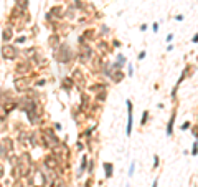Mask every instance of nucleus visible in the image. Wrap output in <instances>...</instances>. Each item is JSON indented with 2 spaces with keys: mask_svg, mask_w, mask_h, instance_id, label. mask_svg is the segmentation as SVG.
Instances as JSON below:
<instances>
[{
  "mask_svg": "<svg viewBox=\"0 0 198 187\" xmlns=\"http://www.w3.org/2000/svg\"><path fill=\"white\" fill-rule=\"evenodd\" d=\"M53 56H55L56 62L61 63V65H68V63H71L73 60L78 58V55H74L73 48L66 42H61V45H59L58 48H55V50H53Z\"/></svg>",
  "mask_w": 198,
  "mask_h": 187,
  "instance_id": "1",
  "label": "nucleus"
},
{
  "mask_svg": "<svg viewBox=\"0 0 198 187\" xmlns=\"http://www.w3.org/2000/svg\"><path fill=\"white\" fill-rule=\"evenodd\" d=\"M33 73V62L30 58H22L15 65V76H30Z\"/></svg>",
  "mask_w": 198,
  "mask_h": 187,
  "instance_id": "2",
  "label": "nucleus"
},
{
  "mask_svg": "<svg viewBox=\"0 0 198 187\" xmlns=\"http://www.w3.org/2000/svg\"><path fill=\"white\" fill-rule=\"evenodd\" d=\"M0 55L5 62H13L20 56V50L17 48V45L13 43H3L2 45V50H0Z\"/></svg>",
  "mask_w": 198,
  "mask_h": 187,
  "instance_id": "3",
  "label": "nucleus"
},
{
  "mask_svg": "<svg viewBox=\"0 0 198 187\" xmlns=\"http://www.w3.org/2000/svg\"><path fill=\"white\" fill-rule=\"evenodd\" d=\"M41 161H43V166H45V169L50 170V172H56V170H58V169L63 166V162L59 161L53 152H48Z\"/></svg>",
  "mask_w": 198,
  "mask_h": 187,
  "instance_id": "4",
  "label": "nucleus"
},
{
  "mask_svg": "<svg viewBox=\"0 0 198 187\" xmlns=\"http://www.w3.org/2000/svg\"><path fill=\"white\" fill-rule=\"evenodd\" d=\"M92 58H94V50L91 48L89 43L86 45H79V51H78V60L81 62L83 65L86 63H91Z\"/></svg>",
  "mask_w": 198,
  "mask_h": 187,
  "instance_id": "5",
  "label": "nucleus"
},
{
  "mask_svg": "<svg viewBox=\"0 0 198 187\" xmlns=\"http://www.w3.org/2000/svg\"><path fill=\"white\" fill-rule=\"evenodd\" d=\"M31 81H33L31 76H15L13 86L18 93H27L31 88Z\"/></svg>",
  "mask_w": 198,
  "mask_h": 187,
  "instance_id": "6",
  "label": "nucleus"
},
{
  "mask_svg": "<svg viewBox=\"0 0 198 187\" xmlns=\"http://www.w3.org/2000/svg\"><path fill=\"white\" fill-rule=\"evenodd\" d=\"M71 80L74 81V86L79 89V91H84V88H86V76H84V73L81 68H74V70L71 71Z\"/></svg>",
  "mask_w": 198,
  "mask_h": 187,
  "instance_id": "7",
  "label": "nucleus"
},
{
  "mask_svg": "<svg viewBox=\"0 0 198 187\" xmlns=\"http://www.w3.org/2000/svg\"><path fill=\"white\" fill-rule=\"evenodd\" d=\"M0 146H2L3 151L7 152V156L13 154V151H15V143H13V139H12L10 136H3L2 139H0Z\"/></svg>",
  "mask_w": 198,
  "mask_h": 187,
  "instance_id": "8",
  "label": "nucleus"
},
{
  "mask_svg": "<svg viewBox=\"0 0 198 187\" xmlns=\"http://www.w3.org/2000/svg\"><path fill=\"white\" fill-rule=\"evenodd\" d=\"M177 109H178V103H173V109L170 113V119L167 123V136H173V126H175V121H177Z\"/></svg>",
  "mask_w": 198,
  "mask_h": 187,
  "instance_id": "9",
  "label": "nucleus"
},
{
  "mask_svg": "<svg viewBox=\"0 0 198 187\" xmlns=\"http://www.w3.org/2000/svg\"><path fill=\"white\" fill-rule=\"evenodd\" d=\"M126 104H127V126H126V136H131V133H132V101L131 99H127L126 101Z\"/></svg>",
  "mask_w": 198,
  "mask_h": 187,
  "instance_id": "10",
  "label": "nucleus"
},
{
  "mask_svg": "<svg viewBox=\"0 0 198 187\" xmlns=\"http://www.w3.org/2000/svg\"><path fill=\"white\" fill-rule=\"evenodd\" d=\"M98 50H99L101 56H106L109 53H112V45L109 42H106V40H99L98 42Z\"/></svg>",
  "mask_w": 198,
  "mask_h": 187,
  "instance_id": "11",
  "label": "nucleus"
},
{
  "mask_svg": "<svg viewBox=\"0 0 198 187\" xmlns=\"http://www.w3.org/2000/svg\"><path fill=\"white\" fill-rule=\"evenodd\" d=\"M48 15L51 17V20H56V22H59V20H63V18H64V10H63V7L55 5L53 9L48 12Z\"/></svg>",
  "mask_w": 198,
  "mask_h": 187,
  "instance_id": "12",
  "label": "nucleus"
},
{
  "mask_svg": "<svg viewBox=\"0 0 198 187\" xmlns=\"http://www.w3.org/2000/svg\"><path fill=\"white\" fill-rule=\"evenodd\" d=\"M83 38L86 43H91V42H96V38H98V32H96V28H84L83 32Z\"/></svg>",
  "mask_w": 198,
  "mask_h": 187,
  "instance_id": "13",
  "label": "nucleus"
},
{
  "mask_svg": "<svg viewBox=\"0 0 198 187\" xmlns=\"http://www.w3.org/2000/svg\"><path fill=\"white\" fill-rule=\"evenodd\" d=\"M13 40V27L12 25H5L2 30V42L3 43H10Z\"/></svg>",
  "mask_w": 198,
  "mask_h": 187,
  "instance_id": "14",
  "label": "nucleus"
},
{
  "mask_svg": "<svg viewBox=\"0 0 198 187\" xmlns=\"http://www.w3.org/2000/svg\"><path fill=\"white\" fill-rule=\"evenodd\" d=\"M88 164H89V157H88V154H83V157H81V164H79L78 174H76V179H81V177L84 176V172L88 170Z\"/></svg>",
  "mask_w": 198,
  "mask_h": 187,
  "instance_id": "15",
  "label": "nucleus"
},
{
  "mask_svg": "<svg viewBox=\"0 0 198 187\" xmlns=\"http://www.w3.org/2000/svg\"><path fill=\"white\" fill-rule=\"evenodd\" d=\"M124 78H126V73H124L122 70H114L111 73V76H109V80L112 81V83L119 84L121 81H124Z\"/></svg>",
  "mask_w": 198,
  "mask_h": 187,
  "instance_id": "16",
  "label": "nucleus"
},
{
  "mask_svg": "<svg viewBox=\"0 0 198 187\" xmlns=\"http://www.w3.org/2000/svg\"><path fill=\"white\" fill-rule=\"evenodd\" d=\"M59 88L64 89L66 93H70L73 88H74V81L71 80V76H66V78L61 80V83H59Z\"/></svg>",
  "mask_w": 198,
  "mask_h": 187,
  "instance_id": "17",
  "label": "nucleus"
},
{
  "mask_svg": "<svg viewBox=\"0 0 198 187\" xmlns=\"http://www.w3.org/2000/svg\"><path fill=\"white\" fill-rule=\"evenodd\" d=\"M28 144L31 146V148H38L40 146V133H28Z\"/></svg>",
  "mask_w": 198,
  "mask_h": 187,
  "instance_id": "18",
  "label": "nucleus"
},
{
  "mask_svg": "<svg viewBox=\"0 0 198 187\" xmlns=\"http://www.w3.org/2000/svg\"><path fill=\"white\" fill-rule=\"evenodd\" d=\"M48 45H50L51 48H58L59 45H61V36H59V33H53L50 36V38H48Z\"/></svg>",
  "mask_w": 198,
  "mask_h": 187,
  "instance_id": "19",
  "label": "nucleus"
},
{
  "mask_svg": "<svg viewBox=\"0 0 198 187\" xmlns=\"http://www.w3.org/2000/svg\"><path fill=\"white\" fill-rule=\"evenodd\" d=\"M103 169H104V177L106 179H111L114 176V166L111 162H103Z\"/></svg>",
  "mask_w": 198,
  "mask_h": 187,
  "instance_id": "20",
  "label": "nucleus"
},
{
  "mask_svg": "<svg viewBox=\"0 0 198 187\" xmlns=\"http://www.w3.org/2000/svg\"><path fill=\"white\" fill-rule=\"evenodd\" d=\"M48 187H66V182L63 181V177L55 176L53 179H51V182L48 184Z\"/></svg>",
  "mask_w": 198,
  "mask_h": 187,
  "instance_id": "21",
  "label": "nucleus"
},
{
  "mask_svg": "<svg viewBox=\"0 0 198 187\" xmlns=\"http://www.w3.org/2000/svg\"><path fill=\"white\" fill-rule=\"evenodd\" d=\"M89 89H91V91H94V95H96V93H101V91H107V84L106 83H99V81H98V83L91 84Z\"/></svg>",
  "mask_w": 198,
  "mask_h": 187,
  "instance_id": "22",
  "label": "nucleus"
},
{
  "mask_svg": "<svg viewBox=\"0 0 198 187\" xmlns=\"http://www.w3.org/2000/svg\"><path fill=\"white\" fill-rule=\"evenodd\" d=\"M195 65H192V63H187V66L183 68V73H185V76H187V78H192L193 76V73H195Z\"/></svg>",
  "mask_w": 198,
  "mask_h": 187,
  "instance_id": "23",
  "label": "nucleus"
},
{
  "mask_svg": "<svg viewBox=\"0 0 198 187\" xmlns=\"http://www.w3.org/2000/svg\"><path fill=\"white\" fill-rule=\"evenodd\" d=\"M15 7H18L20 10L27 12L28 10V0H15Z\"/></svg>",
  "mask_w": 198,
  "mask_h": 187,
  "instance_id": "24",
  "label": "nucleus"
},
{
  "mask_svg": "<svg viewBox=\"0 0 198 187\" xmlns=\"http://www.w3.org/2000/svg\"><path fill=\"white\" fill-rule=\"evenodd\" d=\"M94 99L98 101V103H104V101L107 99V91H101V93H96V96H94Z\"/></svg>",
  "mask_w": 198,
  "mask_h": 187,
  "instance_id": "25",
  "label": "nucleus"
},
{
  "mask_svg": "<svg viewBox=\"0 0 198 187\" xmlns=\"http://www.w3.org/2000/svg\"><path fill=\"white\" fill-rule=\"evenodd\" d=\"M149 116H150V113H149L147 109H145L144 114H142V121H140V126H145V124L149 123Z\"/></svg>",
  "mask_w": 198,
  "mask_h": 187,
  "instance_id": "26",
  "label": "nucleus"
},
{
  "mask_svg": "<svg viewBox=\"0 0 198 187\" xmlns=\"http://www.w3.org/2000/svg\"><path fill=\"white\" fill-rule=\"evenodd\" d=\"M12 187H28L25 181H22V179H17V181H13V184Z\"/></svg>",
  "mask_w": 198,
  "mask_h": 187,
  "instance_id": "27",
  "label": "nucleus"
},
{
  "mask_svg": "<svg viewBox=\"0 0 198 187\" xmlns=\"http://www.w3.org/2000/svg\"><path fill=\"white\" fill-rule=\"evenodd\" d=\"M190 133L193 134V137H195V139H198V123L192 124V128H190Z\"/></svg>",
  "mask_w": 198,
  "mask_h": 187,
  "instance_id": "28",
  "label": "nucleus"
},
{
  "mask_svg": "<svg viewBox=\"0 0 198 187\" xmlns=\"http://www.w3.org/2000/svg\"><path fill=\"white\" fill-rule=\"evenodd\" d=\"M45 84H46V80H45V78H38V80H36L35 83H33V86L41 88V86H45Z\"/></svg>",
  "mask_w": 198,
  "mask_h": 187,
  "instance_id": "29",
  "label": "nucleus"
},
{
  "mask_svg": "<svg viewBox=\"0 0 198 187\" xmlns=\"http://www.w3.org/2000/svg\"><path fill=\"white\" fill-rule=\"evenodd\" d=\"M7 116H9V113L5 111V108L0 104V121H5L7 119Z\"/></svg>",
  "mask_w": 198,
  "mask_h": 187,
  "instance_id": "30",
  "label": "nucleus"
},
{
  "mask_svg": "<svg viewBox=\"0 0 198 187\" xmlns=\"http://www.w3.org/2000/svg\"><path fill=\"white\" fill-rule=\"evenodd\" d=\"M94 166H96V162L92 159H89V164H88V174L89 176H92V172H94Z\"/></svg>",
  "mask_w": 198,
  "mask_h": 187,
  "instance_id": "31",
  "label": "nucleus"
},
{
  "mask_svg": "<svg viewBox=\"0 0 198 187\" xmlns=\"http://www.w3.org/2000/svg\"><path fill=\"white\" fill-rule=\"evenodd\" d=\"M27 42V36L25 35H18L17 38H15V43L17 45H22V43H25Z\"/></svg>",
  "mask_w": 198,
  "mask_h": 187,
  "instance_id": "32",
  "label": "nucleus"
},
{
  "mask_svg": "<svg viewBox=\"0 0 198 187\" xmlns=\"http://www.w3.org/2000/svg\"><path fill=\"white\" fill-rule=\"evenodd\" d=\"M192 156H196L198 154V139H195V143H193V146H192Z\"/></svg>",
  "mask_w": 198,
  "mask_h": 187,
  "instance_id": "33",
  "label": "nucleus"
},
{
  "mask_svg": "<svg viewBox=\"0 0 198 187\" xmlns=\"http://www.w3.org/2000/svg\"><path fill=\"white\" fill-rule=\"evenodd\" d=\"M190 128H192V121H187V123H183V124L180 126L182 131H187V129H190Z\"/></svg>",
  "mask_w": 198,
  "mask_h": 187,
  "instance_id": "34",
  "label": "nucleus"
},
{
  "mask_svg": "<svg viewBox=\"0 0 198 187\" xmlns=\"http://www.w3.org/2000/svg\"><path fill=\"white\" fill-rule=\"evenodd\" d=\"M159 164H160V159H159V156H157V154H155V156H153V170H155L157 167H159Z\"/></svg>",
  "mask_w": 198,
  "mask_h": 187,
  "instance_id": "35",
  "label": "nucleus"
},
{
  "mask_svg": "<svg viewBox=\"0 0 198 187\" xmlns=\"http://www.w3.org/2000/svg\"><path fill=\"white\" fill-rule=\"evenodd\" d=\"M92 184H94V179H92V176H89L88 181L84 182V187H92Z\"/></svg>",
  "mask_w": 198,
  "mask_h": 187,
  "instance_id": "36",
  "label": "nucleus"
},
{
  "mask_svg": "<svg viewBox=\"0 0 198 187\" xmlns=\"http://www.w3.org/2000/svg\"><path fill=\"white\" fill-rule=\"evenodd\" d=\"M3 176H5V167H3V164L0 162V181L3 179Z\"/></svg>",
  "mask_w": 198,
  "mask_h": 187,
  "instance_id": "37",
  "label": "nucleus"
},
{
  "mask_svg": "<svg viewBox=\"0 0 198 187\" xmlns=\"http://www.w3.org/2000/svg\"><path fill=\"white\" fill-rule=\"evenodd\" d=\"M127 75L129 76L134 75V66H132V65H127Z\"/></svg>",
  "mask_w": 198,
  "mask_h": 187,
  "instance_id": "38",
  "label": "nucleus"
},
{
  "mask_svg": "<svg viewBox=\"0 0 198 187\" xmlns=\"http://www.w3.org/2000/svg\"><path fill=\"white\" fill-rule=\"evenodd\" d=\"M134 170H135V162H132L131 169H129V176H134Z\"/></svg>",
  "mask_w": 198,
  "mask_h": 187,
  "instance_id": "39",
  "label": "nucleus"
},
{
  "mask_svg": "<svg viewBox=\"0 0 198 187\" xmlns=\"http://www.w3.org/2000/svg\"><path fill=\"white\" fill-rule=\"evenodd\" d=\"M0 157H2V159H7V157H9V156H7V152L3 151V148H2V146H0Z\"/></svg>",
  "mask_w": 198,
  "mask_h": 187,
  "instance_id": "40",
  "label": "nucleus"
},
{
  "mask_svg": "<svg viewBox=\"0 0 198 187\" xmlns=\"http://www.w3.org/2000/svg\"><path fill=\"white\" fill-rule=\"evenodd\" d=\"M53 126H55V128H53V129H55V131H61V129H63V126H61V124H59V123H55Z\"/></svg>",
  "mask_w": 198,
  "mask_h": 187,
  "instance_id": "41",
  "label": "nucleus"
},
{
  "mask_svg": "<svg viewBox=\"0 0 198 187\" xmlns=\"http://www.w3.org/2000/svg\"><path fill=\"white\" fill-rule=\"evenodd\" d=\"M101 28H103V30H101V35H107V33H109V30H107V27H106V25H103Z\"/></svg>",
  "mask_w": 198,
  "mask_h": 187,
  "instance_id": "42",
  "label": "nucleus"
},
{
  "mask_svg": "<svg viewBox=\"0 0 198 187\" xmlns=\"http://www.w3.org/2000/svg\"><path fill=\"white\" fill-rule=\"evenodd\" d=\"M76 148H78V151H83V149H84V146H83L81 141H78V143H76Z\"/></svg>",
  "mask_w": 198,
  "mask_h": 187,
  "instance_id": "43",
  "label": "nucleus"
},
{
  "mask_svg": "<svg viewBox=\"0 0 198 187\" xmlns=\"http://www.w3.org/2000/svg\"><path fill=\"white\" fill-rule=\"evenodd\" d=\"M111 45H112V47H116V48H119L121 47V42H119V40H112Z\"/></svg>",
  "mask_w": 198,
  "mask_h": 187,
  "instance_id": "44",
  "label": "nucleus"
},
{
  "mask_svg": "<svg viewBox=\"0 0 198 187\" xmlns=\"http://www.w3.org/2000/svg\"><path fill=\"white\" fill-rule=\"evenodd\" d=\"M145 55H147L145 51H140V53L137 55V58H139V60H144V58H145Z\"/></svg>",
  "mask_w": 198,
  "mask_h": 187,
  "instance_id": "45",
  "label": "nucleus"
},
{
  "mask_svg": "<svg viewBox=\"0 0 198 187\" xmlns=\"http://www.w3.org/2000/svg\"><path fill=\"white\" fill-rule=\"evenodd\" d=\"M152 30H153V32H159V23H153V25H152Z\"/></svg>",
  "mask_w": 198,
  "mask_h": 187,
  "instance_id": "46",
  "label": "nucleus"
},
{
  "mask_svg": "<svg viewBox=\"0 0 198 187\" xmlns=\"http://www.w3.org/2000/svg\"><path fill=\"white\" fill-rule=\"evenodd\" d=\"M172 40H173V33H168L167 35V42H172Z\"/></svg>",
  "mask_w": 198,
  "mask_h": 187,
  "instance_id": "47",
  "label": "nucleus"
},
{
  "mask_svg": "<svg viewBox=\"0 0 198 187\" xmlns=\"http://www.w3.org/2000/svg\"><path fill=\"white\" fill-rule=\"evenodd\" d=\"M192 42H193V43H198V33H196V35L192 38Z\"/></svg>",
  "mask_w": 198,
  "mask_h": 187,
  "instance_id": "48",
  "label": "nucleus"
},
{
  "mask_svg": "<svg viewBox=\"0 0 198 187\" xmlns=\"http://www.w3.org/2000/svg\"><path fill=\"white\" fill-rule=\"evenodd\" d=\"M145 30H147V25H145V23H144V25H140V32H145Z\"/></svg>",
  "mask_w": 198,
  "mask_h": 187,
  "instance_id": "49",
  "label": "nucleus"
},
{
  "mask_svg": "<svg viewBox=\"0 0 198 187\" xmlns=\"http://www.w3.org/2000/svg\"><path fill=\"white\" fill-rule=\"evenodd\" d=\"M159 185V179H155V181H153V184H152V187H157Z\"/></svg>",
  "mask_w": 198,
  "mask_h": 187,
  "instance_id": "50",
  "label": "nucleus"
},
{
  "mask_svg": "<svg viewBox=\"0 0 198 187\" xmlns=\"http://www.w3.org/2000/svg\"><path fill=\"white\" fill-rule=\"evenodd\" d=\"M33 187H45V185H43V184H35Z\"/></svg>",
  "mask_w": 198,
  "mask_h": 187,
  "instance_id": "51",
  "label": "nucleus"
},
{
  "mask_svg": "<svg viewBox=\"0 0 198 187\" xmlns=\"http://www.w3.org/2000/svg\"><path fill=\"white\" fill-rule=\"evenodd\" d=\"M0 187H5V185H2V184H0Z\"/></svg>",
  "mask_w": 198,
  "mask_h": 187,
  "instance_id": "52",
  "label": "nucleus"
}]
</instances>
